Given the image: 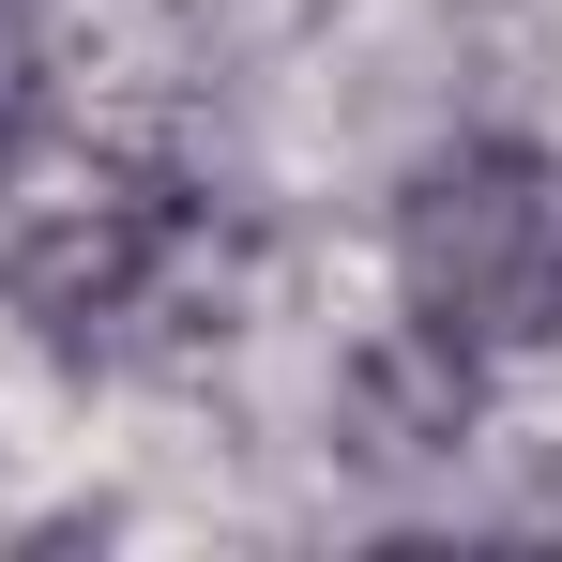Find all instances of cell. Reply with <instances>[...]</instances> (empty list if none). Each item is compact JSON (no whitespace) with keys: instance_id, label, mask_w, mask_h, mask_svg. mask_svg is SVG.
Masks as SVG:
<instances>
[{"instance_id":"6da1fadb","label":"cell","mask_w":562,"mask_h":562,"mask_svg":"<svg viewBox=\"0 0 562 562\" xmlns=\"http://www.w3.org/2000/svg\"><path fill=\"white\" fill-rule=\"evenodd\" d=\"M395 304L426 350L517 366L562 350V153L548 137H457L395 198Z\"/></svg>"}]
</instances>
